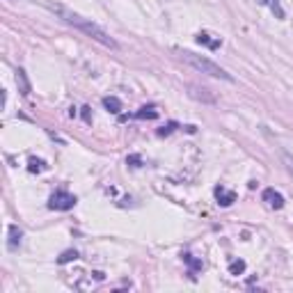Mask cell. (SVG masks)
I'll list each match as a JSON object with an SVG mask.
<instances>
[{
	"label": "cell",
	"mask_w": 293,
	"mask_h": 293,
	"mask_svg": "<svg viewBox=\"0 0 293 293\" xmlns=\"http://www.w3.org/2000/svg\"><path fill=\"white\" fill-rule=\"evenodd\" d=\"M215 197H218L220 206H231V204L236 202V193H233V190L222 188V186H218V188H215Z\"/></svg>",
	"instance_id": "obj_6"
},
{
	"label": "cell",
	"mask_w": 293,
	"mask_h": 293,
	"mask_svg": "<svg viewBox=\"0 0 293 293\" xmlns=\"http://www.w3.org/2000/svg\"><path fill=\"white\" fill-rule=\"evenodd\" d=\"M190 96H195V99H202V101H206V103H213V96H209L206 94V90H199V87H195V85H190Z\"/></svg>",
	"instance_id": "obj_12"
},
{
	"label": "cell",
	"mask_w": 293,
	"mask_h": 293,
	"mask_svg": "<svg viewBox=\"0 0 293 293\" xmlns=\"http://www.w3.org/2000/svg\"><path fill=\"white\" fill-rule=\"evenodd\" d=\"M197 44L206 46V48H211V50H218L220 46H222V39H220V37L209 35V32H199V35H197Z\"/></svg>",
	"instance_id": "obj_5"
},
{
	"label": "cell",
	"mask_w": 293,
	"mask_h": 293,
	"mask_svg": "<svg viewBox=\"0 0 293 293\" xmlns=\"http://www.w3.org/2000/svg\"><path fill=\"white\" fill-rule=\"evenodd\" d=\"M48 10L53 12V14H57L60 16L65 23H69V25H74L76 30H80L83 35H87L90 39H94L96 44H101V46H105V48H110V50H120V44L112 39V37L108 35V32L101 28V25H96L92 19H85V16H80V14H76V12H71V10H67V7H62V5H53V3H48Z\"/></svg>",
	"instance_id": "obj_1"
},
{
	"label": "cell",
	"mask_w": 293,
	"mask_h": 293,
	"mask_svg": "<svg viewBox=\"0 0 293 293\" xmlns=\"http://www.w3.org/2000/svg\"><path fill=\"white\" fill-rule=\"evenodd\" d=\"M243 270H245V261H241V259H239V261L229 263V273H231V275H241Z\"/></svg>",
	"instance_id": "obj_14"
},
{
	"label": "cell",
	"mask_w": 293,
	"mask_h": 293,
	"mask_svg": "<svg viewBox=\"0 0 293 293\" xmlns=\"http://www.w3.org/2000/svg\"><path fill=\"white\" fill-rule=\"evenodd\" d=\"M90 108H83V117H85V122H90V112H87Z\"/></svg>",
	"instance_id": "obj_18"
},
{
	"label": "cell",
	"mask_w": 293,
	"mask_h": 293,
	"mask_svg": "<svg viewBox=\"0 0 293 293\" xmlns=\"http://www.w3.org/2000/svg\"><path fill=\"white\" fill-rule=\"evenodd\" d=\"M16 85H19V92L23 96L30 94V83H28V76H25L23 69H16Z\"/></svg>",
	"instance_id": "obj_8"
},
{
	"label": "cell",
	"mask_w": 293,
	"mask_h": 293,
	"mask_svg": "<svg viewBox=\"0 0 293 293\" xmlns=\"http://www.w3.org/2000/svg\"><path fill=\"white\" fill-rule=\"evenodd\" d=\"M184 261L188 263L190 273H197V270L202 268V261H197V259H193V254H184Z\"/></svg>",
	"instance_id": "obj_13"
},
{
	"label": "cell",
	"mask_w": 293,
	"mask_h": 293,
	"mask_svg": "<svg viewBox=\"0 0 293 293\" xmlns=\"http://www.w3.org/2000/svg\"><path fill=\"white\" fill-rule=\"evenodd\" d=\"M46 165L44 160H37V158H30V172H44Z\"/></svg>",
	"instance_id": "obj_16"
},
{
	"label": "cell",
	"mask_w": 293,
	"mask_h": 293,
	"mask_svg": "<svg viewBox=\"0 0 293 293\" xmlns=\"http://www.w3.org/2000/svg\"><path fill=\"white\" fill-rule=\"evenodd\" d=\"M133 117L135 120H156V117H158V110H156L154 105H149V108H142L140 112H135Z\"/></svg>",
	"instance_id": "obj_11"
},
{
	"label": "cell",
	"mask_w": 293,
	"mask_h": 293,
	"mask_svg": "<svg viewBox=\"0 0 293 293\" xmlns=\"http://www.w3.org/2000/svg\"><path fill=\"white\" fill-rule=\"evenodd\" d=\"M181 60L186 62V65H190L193 69H197L199 74H206L211 76V78H218V80H227V83H233V76L227 74V71L222 69L220 65H215L213 60H209V57H204V55H197V53H190V50H179Z\"/></svg>",
	"instance_id": "obj_2"
},
{
	"label": "cell",
	"mask_w": 293,
	"mask_h": 293,
	"mask_svg": "<svg viewBox=\"0 0 293 293\" xmlns=\"http://www.w3.org/2000/svg\"><path fill=\"white\" fill-rule=\"evenodd\" d=\"M103 105H105V110H108V112H114V114L122 112V101L117 99V96H105Z\"/></svg>",
	"instance_id": "obj_10"
},
{
	"label": "cell",
	"mask_w": 293,
	"mask_h": 293,
	"mask_svg": "<svg viewBox=\"0 0 293 293\" xmlns=\"http://www.w3.org/2000/svg\"><path fill=\"white\" fill-rule=\"evenodd\" d=\"M261 197H263V202L268 204L270 209H282V206H284V195L277 193L275 188H266Z\"/></svg>",
	"instance_id": "obj_4"
},
{
	"label": "cell",
	"mask_w": 293,
	"mask_h": 293,
	"mask_svg": "<svg viewBox=\"0 0 293 293\" xmlns=\"http://www.w3.org/2000/svg\"><path fill=\"white\" fill-rule=\"evenodd\" d=\"M282 158H284V163H286V167L293 172V156L291 154H282Z\"/></svg>",
	"instance_id": "obj_17"
},
{
	"label": "cell",
	"mask_w": 293,
	"mask_h": 293,
	"mask_svg": "<svg viewBox=\"0 0 293 293\" xmlns=\"http://www.w3.org/2000/svg\"><path fill=\"white\" fill-rule=\"evenodd\" d=\"M74 259H78V252H76V250H67V252L62 254L60 259H57V261H60V263H67V261H74Z\"/></svg>",
	"instance_id": "obj_15"
},
{
	"label": "cell",
	"mask_w": 293,
	"mask_h": 293,
	"mask_svg": "<svg viewBox=\"0 0 293 293\" xmlns=\"http://www.w3.org/2000/svg\"><path fill=\"white\" fill-rule=\"evenodd\" d=\"M257 3H259V5H263V7H268L277 19H284V16H286V12H284V7H282L279 0H257Z\"/></svg>",
	"instance_id": "obj_7"
},
{
	"label": "cell",
	"mask_w": 293,
	"mask_h": 293,
	"mask_svg": "<svg viewBox=\"0 0 293 293\" xmlns=\"http://www.w3.org/2000/svg\"><path fill=\"white\" fill-rule=\"evenodd\" d=\"M21 236H23V233H21V229L16 227V224H10V243H7V248H10L12 252H14V250L21 245Z\"/></svg>",
	"instance_id": "obj_9"
},
{
	"label": "cell",
	"mask_w": 293,
	"mask_h": 293,
	"mask_svg": "<svg viewBox=\"0 0 293 293\" xmlns=\"http://www.w3.org/2000/svg\"><path fill=\"white\" fill-rule=\"evenodd\" d=\"M74 204H76V197L71 193H67V190H57V193L50 195V202L48 206L53 211H69L74 209Z\"/></svg>",
	"instance_id": "obj_3"
}]
</instances>
